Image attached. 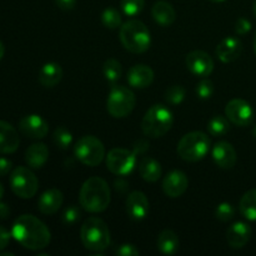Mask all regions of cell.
I'll return each instance as SVG.
<instances>
[{
	"label": "cell",
	"mask_w": 256,
	"mask_h": 256,
	"mask_svg": "<svg viewBox=\"0 0 256 256\" xmlns=\"http://www.w3.org/2000/svg\"><path fill=\"white\" fill-rule=\"evenodd\" d=\"M75 156L86 166H96L104 160L105 146L94 135H85L75 144Z\"/></svg>",
	"instance_id": "8"
},
{
	"label": "cell",
	"mask_w": 256,
	"mask_h": 256,
	"mask_svg": "<svg viewBox=\"0 0 256 256\" xmlns=\"http://www.w3.org/2000/svg\"><path fill=\"white\" fill-rule=\"evenodd\" d=\"M158 249L164 255H174L179 250L180 242L178 235L172 230H164L158 236Z\"/></svg>",
	"instance_id": "26"
},
{
	"label": "cell",
	"mask_w": 256,
	"mask_h": 256,
	"mask_svg": "<svg viewBox=\"0 0 256 256\" xmlns=\"http://www.w3.org/2000/svg\"><path fill=\"white\" fill-rule=\"evenodd\" d=\"M102 72L105 79L112 84H115L122 78V64L116 59H108L102 65Z\"/></svg>",
	"instance_id": "29"
},
{
	"label": "cell",
	"mask_w": 256,
	"mask_h": 256,
	"mask_svg": "<svg viewBox=\"0 0 256 256\" xmlns=\"http://www.w3.org/2000/svg\"><path fill=\"white\" fill-rule=\"evenodd\" d=\"M185 98V89L182 85H172L165 92V99L170 102V104H180Z\"/></svg>",
	"instance_id": "34"
},
{
	"label": "cell",
	"mask_w": 256,
	"mask_h": 256,
	"mask_svg": "<svg viewBox=\"0 0 256 256\" xmlns=\"http://www.w3.org/2000/svg\"><path fill=\"white\" fill-rule=\"evenodd\" d=\"M49 159V149L42 142L30 145L25 152V162L32 169H40L46 164Z\"/></svg>",
	"instance_id": "22"
},
{
	"label": "cell",
	"mask_w": 256,
	"mask_h": 256,
	"mask_svg": "<svg viewBox=\"0 0 256 256\" xmlns=\"http://www.w3.org/2000/svg\"><path fill=\"white\" fill-rule=\"evenodd\" d=\"M128 82L132 88L145 89L154 82V72L150 66L144 64L134 65L128 72Z\"/></svg>",
	"instance_id": "20"
},
{
	"label": "cell",
	"mask_w": 256,
	"mask_h": 256,
	"mask_svg": "<svg viewBox=\"0 0 256 256\" xmlns=\"http://www.w3.org/2000/svg\"><path fill=\"white\" fill-rule=\"evenodd\" d=\"M122 12L128 16H135L140 14L145 6V0H122L120 2Z\"/></svg>",
	"instance_id": "32"
},
{
	"label": "cell",
	"mask_w": 256,
	"mask_h": 256,
	"mask_svg": "<svg viewBox=\"0 0 256 256\" xmlns=\"http://www.w3.org/2000/svg\"><path fill=\"white\" fill-rule=\"evenodd\" d=\"M10 236H12V234H10V232H8L5 228L0 226V252H2V250H4L5 248L9 245Z\"/></svg>",
	"instance_id": "39"
},
{
	"label": "cell",
	"mask_w": 256,
	"mask_h": 256,
	"mask_svg": "<svg viewBox=\"0 0 256 256\" xmlns=\"http://www.w3.org/2000/svg\"><path fill=\"white\" fill-rule=\"evenodd\" d=\"M102 22L108 29H118L122 26V15L115 8H106L102 14Z\"/></svg>",
	"instance_id": "30"
},
{
	"label": "cell",
	"mask_w": 256,
	"mask_h": 256,
	"mask_svg": "<svg viewBox=\"0 0 256 256\" xmlns=\"http://www.w3.org/2000/svg\"><path fill=\"white\" fill-rule=\"evenodd\" d=\"M212 92H214V84L210 79H204L202 82H198L196 85V95L200 99H209L212 98Z\"/></svg>",
	"instance_id": "35"
},
{
	"label": "cell",
	"mask_w": 256,
	"mask_h": 256,
	"mask_svg": "<svg viewBox=\"0 0 256 256\" xmlns=\"http://www.w3.org/2000/svg\"><path fill=\"white\" fill-rule=\"evenodd\" d=\"M208 130L212 136H224L229 132L230 122L229 119L222 115H216L212 118L208 124Z\"/></svg>",
	"instance_id": "28"
},
{
	"label": "cell",
	"mask_w": 256,
	"mask_h": 256,
	"mask_svg": "<svg viewBox=\"0 0 256 256\" xmlns=\"http://www.w3.org/2000/svg\"><path fill=\"white\" fill-rule=\"evenodd\" d=\"M235 215V209L230 202H222V204L218 205L216 210H215V216L222 222H228L234 218Z\"/></svg>",
	"instance_id": "33"
},
{
	"label": "cell",
	"mask_w": 256,
	"mask_h": 256,
	"mask_svg": "<svg viewBox=\"0 0 256 256\" xmlns=\"http://www.w3.org/2000/svg\"><path fill=\"white\" fill-rule=\"evenodd\" d=\"M252 29V22H249L245 18H240L236 20V24H235V32L239 35H245L250 32Z\"/></svg>",
	"instance_id": "38"
},
{
	"label": "cell",
	"mask_w": 256,
	"mask_h": 256,
	"mask_svg": "<svg viewBox=\"0 0 256 256\" xmlns=\"http://www.w3.org/2000/svg\"><path fill=\"white\" fill-rule=\"evenodd\" d=\"M140 176L148 182H156L162 176V165L154 158H142L139 164Z\"/></svg>",
	"instance_id": "25"
},
{
	"label": "cell",
	"mask_w": 256,
	"mask_h": 256,
	"mask_svg": "<svg viewBox=\"0 0 256 256\" xmlns=\"http://www.w3.org/2000/svg\"><path fill=\"white\" fill-rule=\"evenodd\" d=\"M19 130L29 139H44L49 132V124L40 115H25L19 122Z\"/></svg>",
	"instance_id": "12"
},
{
	"label": "cell",
	"mask_w": 256,
	"mask_h": 256,
	"mask_svg": "<svg viewBox=\"0 0 256 256\" xmlns=\"http://www.w3.org/2000/svg\"><path fill=\"white\" fill-rule=\"evenodd\" d=\"M250 238H252V228L246 222H234L228 229L226 239L232 249H242V248H244L250 242Z\"/></svg>",
	"instance_id": "19"
},
{
	"label": "cell",
	"mask_w": 256,
	"mask_h": 256,
	"mask_svg": "<svg viewBox=\"0 0 256 256\" xmlns=\"http://www.w3.org/2000/svg\"><path fill=\"white\" fill-rule=\"evenodd\" d=\"M80 216H82V212H80V209L76 206V205H70L65 209L64 214H62V222L65 225H74L79 222Z\"/></svg>",
	"instance_id": "36"
},
{
	"label": "cell",
	"mask_w": 256,
	"mask_h": 256,
	"mask_svg": "<svg viewBox=\"0 0 256 256\" xmlns=\"http://www.w3.org/2000/svg\"><path fill=\"white\" fill-rule=\"evenodd\" d=\"M10 186L16 196L32 199L39 189V180L29 168L18 166L10 174Z\"/></svg>",
	"instance_id": "9"
},
{
	"label": "cell",
	"mask_w": 256,
	"mask_h": 256,
	"mask_svg": "<svg viewBox=\"0 0 256 256\" xmlns=\"http://www.w3.org/2000/svg\"><path fill=\"white\" fill-rule=\"evenodd\" d=\"M64 195L59 189H49L40 195L38 200V209L44 215H52L62 208Z\"/></svg>",
	"instance_id": "18"
},
{
	"label": "cell",
	"mask_w": 256,
	"mask_h": 256,
	"mask_svg": "<svg viewBox=\"0 0 256 256\" xmlns=\"http://www.w3.org/2000/svg\"><path fill=\"white\" fill-rule=\"evenodd\" d=\"M115 252L120 256H138L140 254V252L136 249V246L132 244L120 245V248H118Z\"/></svg>",
	"instance_id": "37"
},
{
	"label": "cell",
	"mask_w": 256,
	"mask_h": 256,
	"mask_svg": "<svg viewBox=\"0 0 256 256\" xmlns=\"http://www.w3.org/2000/svg\"><path fill=\"white\" fill-rule=\"evenodd\" d=\"M0 256H14L12 252H0Z\"/></svg>",
	"instance_id": "44"
},
{
	"label": "cell",
	"mask_w": 256,
	"mask_h": 256,
	"mask_svg": "<svg viewBox=\"0 0 256 256\" xmlns=\"http://www.w3.org/2000/svg\"><path fill=\"white\" fill-rule=\"evenodd\" d=\"M185 62L192 74L200 78L209 76L214 70V60L208 52H202V50H194V52H189L186 55Z\"/></svg>",
	"instance_id": "13"
},
{
	"label": "cell",
	"mask_w": 256,
	"mask_h": 256,
	"mask_svg": "<svg viewBox=\"0 0 256 256\" xmlns=\"http://www.w3.org/2000/svg\"><path fill=\"white\" fill-rule=\"evenodd\" d=\"M252 10H254V14H255V16H256V0L254 2V4H252Z\"/></svg>",
	"instance_id": "46"
},
{
	"label": "cell",
	"mask_w": 256,
	"mask_h": 256,
	"mask_svg": "<svg viewBox=\"0 0 256 256\" xmlns=\"http://www.w3.org/2000/svg\"><path fill=\"white\" fill-rule=\"evenodd\" d=\"M136 165V152L124 148H114L106 155V168L116 176H125Z\"/></svg>",
	"instance_id": "10"
},
{
	"label": "cell",
	"mask_w": 256,
	"mask_h": 256,
	"mask_svg": "<svg viewBox=\"0 0 256 256\" xmlns=\"http://www.w3.org/2000/svg\"><path fill=\"white\" fill-rule=\"evenodd\" d=\"M254 52H255V55H256V34H255V39H254Z\"/></svg>",
	"instance_id": "47"
},
{
	"label": "cell",
	"mask_w": 256,
	"mask_h": 256,
	"mask_svg": "<svg viewBox=\"0 0 256 256\" xmlns=\"http://www.w3.org/2000/svg\"><path fill=\"white\" fill-rule=\"evenodd\" d=\"M252 134H254V136L256 138V126L254 128V130H252Z\"/></svg>",
	"instance_id": "49"
},
{
	"label": "cell",
	"mask_w": 256,
	"mask_h": 256,
	"mask_svg": "<svg viewBox=\"0 0 256 256\" xmlns=\"http://www.w3.org/2000/svg\"><path fill=\"white\" fill-rule=\"evenodd\" d=\"M212 159L222 169H232L236 162V152L228 142H219L212 148Z\"/></svg>",
	"instance_id": "17"
},
{
	"label": "cell",
	"mask_w": 256,
	"mask_h": 256,
	"mask_svg": "<svg viewBox=\"0 0 256 256\" xmlns=\"http://www.w3.org/2000/svg\"><path fill=\"white\" fill-rule=\"evenodd\" d=\"M112 200L109 184L99 176L85 180L79 192L80 206L88 212L96 214L108 209Z\"/></svg>",
	"instance_id": "2"
},
{
	"label": "cell",
	"mask_w": 256,
	"mask_h": 256,
	"mask_svg": "<svg viewBox=\"0 0 256 256\" xmlns=\"http://www.w3.org/2000/svg\"><path fill=\"white\" fill-rule=\"evenodd\" d=\"M12 168V162L5 158H0V176H5L10 172Z\"/></svg>",
	"instance_id": "40"
},
{
	"label": "cell",
	"mask_w": 256,
	"mask_h": 256,
	"mask_svg": "<svg viewBox=\"0 0 256 256\" xmlns=\"http://www.w3.org/2000/svg\"><path fill=\"white\" fill-rule=\"evenodd\" d=\"M120 42L122 46L134 54H142L152 44V36L146 25L140 20H129L120 26Z\"/></svg>",
	"instance_id": "3"
},
{
	"label": "cell",
	"mask_w": 256,
	"mask_h": 256,
	"mask_svg": "<svg viewBox=\"0 0 256 256\" xmlns=\"http://www.w3.org/2000/svg\"><path fill=\"white\" fill-rule=\"evenodd\" d=\"M4 54H5L4 44H2V42H0V62H2V58H4Z\"/></svg>",
	"instance_id": "43"
},
{
	"label": "cell",
	"mask_w": 256,
	"mask_h": 256,
	"mask_svg": "<svg viewBox=\"0 0 256 256\" xmlns=\"http://www.w3.org/2000/svg\"><path fill=\"white\" fill-rule=\"evenodd\" d=\"M189 186V180L185 172L182 170H172L165 176L162 182V190L169 198H179L186 192Z\"/></svg>",
	"instance_id": "14"
},
{
	"label": "cell",
	"mask_w": 256,
	"mask_h": 256,
	"mask_svg": "<svg viewBox=\"0 0 256 256\" xmlns=\"http://www.w3.org/2000/svg\"><path fill=\"white\" fill-rule=\"evenodd\" d=\"M212 2H225V0H212Z\"/></svg>",
	"instance_id": "48"
},
{
	"label": "cell",
	"mask_w": 256,
	"mask_h": 256,
	"mask_svg": "<svg viewBox=\"0 0 256 256\" xmlns=\"http://www.w3.org/2000/svg\"><path fill=\"white\" fill-rule=\"evenodd\" d=\"M210 138L202 132L185 134L178 144V154L185 162H195L202 160L210 150Z\"/></svg>",
	"instance_id": "6"
},
{
	"label": "cell",
	"mask_w": 256,
	"mask_h": 256,
	"mask_svg": "<svg viewBox=\"0 0 256 256\" xmlns=\"http://www.w3.org/2000/svg\"><path fill=\"white\" fill-rule=\"evenodd\" d=\"M54 142L60 149H68L72 142V135L66 128L59 126L54 132Z\"/></svg>",
	"instance_id": "31"
},
{
	"label": "cell",
	"mask_w": 256,
	"mask_h": 256,
	"mask_svg": "<svg viewBox=\"0 0 256 256\" xmlns=\"http://www.w3.org/2000/svg\"><path fill=\"white\" fill-rule=\"evenodd\" d=\"M55 4H56L62 10L69 12V10H72L75 8L76 0H55Z\"/></svg>",
	"instance_id": "41"
},
{
	"label": "cell",
	"mask_w": 256,
	"mask_h": 256,
	"mask_svg": "<svg viewBox=\"0 0 256 256\" xmlns=\"http://www.w3.org/2000/svg\"><path fill=\"white\" fill-rule=\"evenodd\" d=\"M225 115L232 124L238 126H248L254 119V110L252 105L242 99L230 100L225 108Z\"/></svg>",
	"instance_id": "11"
},
{
	"label": "cell",
	"mask_w": 256,
	"mask_h": 256,
	"mask_svg": "<svg viewBox=\"0 0 256 256\" xmlns=\"http://www.w3.org/2000/svg\"><path fill=\"white\" fill-rule=\"evenodd\" d=\"M2 195H4V189H2V184H0V200H2Z\"/></svg>",
	"instance_id": "45"
},
{
	"label": "cell",
	"mask_w": 256,
	"mask_h": 256,
	"mask_svg": "<svg viewBox=\"0 0 256 256\" xmlns=\"http://www.w3.org/2000/svg\"><path fill=\"white\" fill-rule=\"evenodd\" d=\"M136 104L135 94L129 88L122 85H112L106 102L109 114L116 119H122L132 114Z\"/></svg>",
	"instance_id": "7"
},
{
	"label": "cell",
	"mask_w": 256,
	"mask_h": 256,
	"mask_svg": "<svg viewBox=\"0 0 256 256\" xmlns=\"http://www.w3.org/2000/svg\"><path fill=\"white\" fill-rule=\"evenodd\" d=\"M174 118L165 105H152L142 120V130L149 138H162L172 129Z\"/></svg>",
	"instance_id": "5"
},
{
	"label": "cell",
	"mask_w": 256,
	"mask_h": 256,
	"mask_svg": "<svg viewBox=\"0 0 256 256\" xmlns=\"http://www.w3.org/2000/svg\"><path fill=\"white\" fill-rule=\"evenodd\" d=\"M240 212L245 219L256 222V189H252L245 192L240 199Z\"/></svg>",
	"instance_id": "27"
},
{
	"label": "cell",
	"mask_w": 256,
	"mask_h": 256,
	"mask_svg": "<svg viewBox=\"0 0 256 256\" xmlns=\"http://www.w3.org/2000/svg\"><path fill=\"white\" fill-rule=\"evenodd\" d=\"M152 18L155 22L162 26H169L176 19V12L172 8V4L166 2H155L152 9Z\"/></svg>",
	"instance_id": "24"
},
{
	"label": "cell",
	"mask_w": 256,
	"mask_h": 256,
	"mask_svg": "<svg viewBox=\"0 0 256 256\" xmlns=\"http://www.w3.org/2000/svg\"><path fill=\"white\" fill-rule=\"evenodd\" d=\"M12 236L22 246L29 250H42L50 244L52 234L46 225L30 214L18 218L12 228Z\"/></svg>",
	"instance_id": "1"
},
{
	"label": "cell",
	"mask_w": 256,
	"mask_h": 256,
	"mask_svg": "<svg viewBox=\"0 0 256 256\" xmlns=\"http://www.w3.org/2000/svg\"><path fill=\"white\" fill-rule=\"evenodd\" d=\"M242 44L238 38L228 36L218 45L216 55L222 62H232L242 55Z\"/></svg>",
	"instance_id": "21"
},
{
	"label": "cell",
	"mask_w": 256,
	"mask_h": 256,
	"mask_svg": "<svg viewBox=\"0 0 256 256\" xmlns=\"http://www.w3.org/2000/svg\"><path fill=\"white\" fill-rule=\"evenodd\" d=\"M10 215V208L5 202H0V219H6Z\"/></svg>",
	"instance_id": "42"
},
{
	"label": "cell",
	"mask_w": 256,
	"mask_h": 256,
	"mask_svg": "<svg viewBox=\"0 0 256 256\" xmlns=\"http://www.w3.org/2000/svg\"><path fill=\"white\" fill-rule=\"evenodd\" d=\"M62 78V69L58 62H46L39 72V82L45 88H54Z\"/></svg>",
	"instance_id": "23"
},
{
	"label": "cell",
	"mask_w": 256,
	"mask_h": 256,
	"mask_svg": "<svg viewBox=\"0 0 256 256\" xmlns=\"http://www.w3.org/2000/svg\"><path fill=\"white\" fill-rule=\"evenodd\" d=\"M80 238L84 246L90 252H104L110 246L109 228L100 218L85 220L80 230Z\"/></svg>",
	"instance_id": "4"
},
{
	"label": "cell",
	"mask_w": 256,
	"mask_h": 256,
	"mask_svg": "<svg viewBox=\"0 0 256 256\" xmlns=\"http://www.w3.org/2000/svg\"><path fill=\"white\" fill-rule=\"evenodd\" d=\"M150 210L149 200L142 192H132L126 198V212L134 220H142Z\"/></svg>",
	"instance_id": "15"
},
{
	"label": "cell",
	"mask_w": 256,
	"mask_h": 256,
	"mask_svg": "<svg viewBox=\"0 0 256 256\" xmlns=\"http://www.w3.org/2000/svg\"><path fill=\"white\" fill-rule=\"evenodd\" d=\"M20 145L16 129L10 122L0 120V154H12Z\"/></svg>",
	"instance_id": "16"
}]
</instances>
